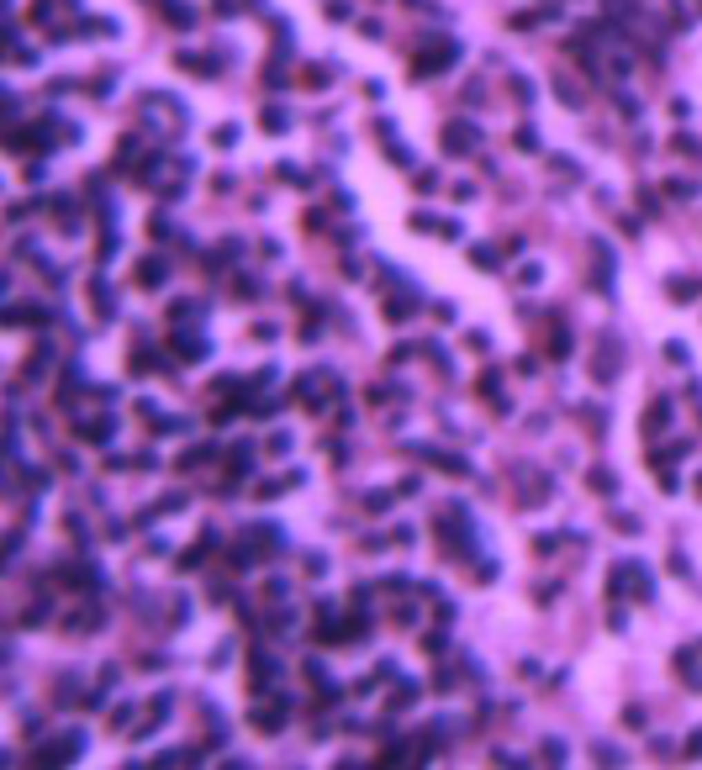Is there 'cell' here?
Wrapping results in <instances>:
<instances>
[{
  "label": "cell",
  "mask_w": 702,
  "mask_h": 770,
  "mask_svg": "<svg viewBox=\"0 0 702 770\" xmlns=\"http://www.w3.org/2000/svg\"><path fill=\"white\" fill-rule=\"evenodd\" d=\"M454 59H460V43H438V48H428L422 59H412V79H428V75H438V69H449Z\"/></svg>",
  "instance_id": "cell-1"
},
{
  "label": "cell",
  "mask_w": 702,
  "mask_h": 770,
  "mask_svg": "<svg viewBox=\"0 0 702 770\" xmlns=\"http://www.w3.org/2000/svg\"><path fill=\"white\" fill-rule=\"evenodd\" d=\"M476 143H480V132L470 127V121H449V127H444V148H449V153H460V148H476Z\"/></svg>",
  "instance_id": "cell-2"
},
{
  "label": "cell",
  "mask_w": 702,
  "mask_h": 770,
  "mask_svg": "<svg viewBox=\"0 0 702 770\" xmlns=\"http://www.w3.org/2000/svg\"><path fill=\"white\" fill-rule=\"evenodd\" d=\"M618 375V343L602 338V359H597V380H613Z\"/></svg>",
  "instance_id": "cell-3"
},
{
  "label": "cell",
  "mask_w": 702,
  "mask_h": 770,
  "mask_svg": "<svg viewBox=\"0 0 702 770\" xmlns=\"http://www.w3.org/2000/svg\"><path fill=\"white\" fill-rule=\"evenodd\" d=\"M164 275H169V269L159 264V259H143V264H137V285H159Z\"/></svg>",
  "instance_id": "cell-4"
},
{
  "label": "cell",
  "mask_w": 702,
  "mask_h": 770,
  "mask_svg": "<svg viewBox=\"0 0 702 770\" xmlns=\"http://www.w3.org/2000/svg\"><path fill=\"white\" fill-rule=\"evenodd\" d=\"M665 417H671V401H655L650 417H644V433H660V428H665Z\"/></svg>",
  "instance_id": "cell-5"
},
{
  "label": "cell",
  "mask_w": 702,
  "mask_h": 770,
  "mask_svg": "<svg viewBox=\"0 0 702 770\" xmlns=\"http://www.w3.org/2000/svg\"><path fill=\"white\" fill-rule=\"evenodd\" d=\"M175 348H179L185 359H201V354H206V343H201V338H191V333H175Z\"/></svg>",
  "instance_id": "cell-6"
},
{
  "label": "cell",
  "mask_w": 702,
  "mask_h": 770,
  "mask_svg": "<svg viewBox=\"0 0 702 770\" xmlns=\"http://www.w3.org/2000/svg\"><path fill=\"white\" fill-rule=\"evenodd\" d=\"M164 16L175 21V27H191V21H195V11H191V6H164Z\"/></svg>",
  "instance_id": "cell-7"
},
{
  "label": "cell",
  "mask_w": 702,
  "mask_h": 770,
  "mask_svg": "<svg viewBox=\"0 0 702 770\" xmlns=\"http://www.w3.org/2000/svg\"><path fill=\"white\" fill-rule=\"evenodd\" d=\"M254 728L259 733H275V728H280V712H254Z\"/></svg>",
  "instance_id": "cell-8"
},
{
  "label": "cell",
  "mask_w": 702,
  "mask_h": 770,
  "mask_svg": "<svg viewBox=\"0 0 702 770\" xmlns=\"http://www.w3.org/2000/svg\"><path fill=\"white\" fill-rule=\"evenodd\" d=\"M671 296H676V301H697V280H676Z\"/></svg>",
  "instance_id": "cell-9"
},
{
  "label": "cell",
  "mask_w": 702,
  "mask_h": 770,
  "mask_svg": "<svg viewBox=\"0 0 702 770\" xmlns=\"http://www.w3.org/2000/svg\"><path fill=\"white\" fill-rule=\"evenodd\" d=\"M364 506H370V512H386V506H391V491H370V496H364Z\"/></svg>",
  "instance_id": "cell-10"
},
{
  "label": "cell",
  "mask_w": 702,
  "mask_h": 770,
  "mask_svg": "<svg viewBox=\"0 0 702 770\" xmlns=\"http://www.w3.org/2000/svg\"><path fill=\"white\" fill-rule=\"evenodd\" d=\"M549 354H554V359H565V354H570V333H554V343H549Z\"/></svg>",
  "instance_id": "cell-11"
},
{
  "label": "cell",
  "mask_w": 702,
  "mask_h": 770,
  "mask_svg": "<svg viewBox=\"0 0 702 770\" xmlns=\"http://www.w3.org/2000/svg\"><path fill=\"white\" fill-rule=\"evenodd\" d=\"M264 132H285V111H264Z\"/></svg>",
  "instance_id": "cell-12"
},
{
  "label": "cell",
  "mask_w": 702,
  "mask_h": 770,
  "mask_svg": "<svg viewBox=\"0 0 702 770\" xmlns=\"http://www.w3.org/2000/svg\"><path fill=\"white\" fill-rule=\"evenodd\" d=\"M554 90H560V101H570V106L581 101V95H576V85H570V79H554Z\"/></svg>",
  "instance_id": "cell-13"
},
{
  "label": "cell",
  "mask_w": 702,
  "mask_h": 770,
  "mask_svg": "<svg viewBox=\"0 0 702 770\" xmlns=\"http://www.w3.org/2000/svg\"><path fill=\"white\" fill-rule=\"evenodd\" d=\"M665 190H671V195H697V185H692V179H671Z\"/></svg>",
  "instance_id": "cell-14"
},
{
  "label": "cell",
  "mask_w": 702,
  "mask_h": 770,
  "mask_svg": "<svg viewBox=\"0 0 702 770\" xmlns=\"http://www.w3.org/2000/svg\"><path fill=\"white\" fill-rule=\"evenodd\" d=\"M687 755H702V728L692 733V744H687Z\"/></svg>",
  "instance_id": "cell-15"
}]
</instances>
